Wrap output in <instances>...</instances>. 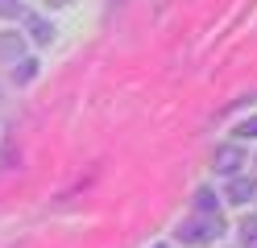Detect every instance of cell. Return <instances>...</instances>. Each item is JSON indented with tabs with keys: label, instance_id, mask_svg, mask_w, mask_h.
Instances as JSON below:
<instances>
[{
	"label": "cell",
	"instance_id": "1",
	"mask_svg": "<svg viewBox=\"0 0 257 248\" xmlns=\"http://www.w3.org/2000/svg\"><path fill=\"white\" fill-rule=\"evenodd\" d=\"M220 236V215L216 211H199L195 219L179 223V240L183 244H212Z\"/></svg>",
	"mask_w": 257,
	"mask_h": 248
},
{
	"label": "cell",
	"instance_id": "3",
	"mask_svg": "<svg viewBox=\"0 0 257 248\" xmlns=\"http://www.w3.org/2000/svg\"><path fill=\"white\" fill-rule=\"evenodd\" d=\"M25 29H29V38H34L38 46H50L54 42V25L42 21V17H25Z\"/></svg>",
	"mask_w": 257,
	"mask_h": 248
},
{
	"label": "cell",
	"instance_id": "6",
	"mask_svg": "<svg viewBox=\"0 0 257 248\" xmlns=\"http://www.w3.org/2000/svg\"><path fill=\"white\" fill-rule=\"evenodd\" d=\"M245 137H249V141L257 137V116H253V120H245V124H236V141H245Z\"/></svg>",
	"mask_w": 257,
	"mask_h": 248
},
{
	"label": "cell",
	"instance_id": "4",
	"mask_svg": "<svg viewBox=\"0 0 257 248\" xmlns=\"http://www.w3.org/2000/svg\"><path fill=\"white\" fill-rule=\"evenodd\" d=\"M253 194H257V182H253V178L232 174V186H228V198H232V203H249Z\"/></svg>",
	"mask_w": 257,
	"mask_h": 248
},
{
	"label": "cell",
	"instance_id": "8",
	"mask_svg": "<svg viewBox=\"0 0 257 248\" xmlns=\"http://www.w3.org/2000/svg\"><path fill=\"white\" fill-rule=\"evenodd\" d=\"M158 248H170V244H158Z\"/></svg>",
	"mask_w": 257,
	"mask_h": 248
},
{
	"label": "cell",
	"instance_id": "2",
	"mask_svg": "<svg viewBox=\"0 0 257 248\" xmlns=\"http://www.w3.org/2000/svg\"><path fill=\"white\" fill-rule=\"evenodd\" d=\"M212 165H216V174H240V165H245V149H240V145H220L216 157H212Z\"/></svg>",
	"mask_w": 257,
	"mask_h": 248
},
{
	"label": "cell",
	"instance_id": "5",
	"mask_svg": "<svg viewBox=\"0 0 257 248\" xmlns=\"http://www.w3.org/2000/svg\"><path fill=\"white\" fill-rule=\"evenodd\" d=\"M236 231H240V244L245 248H257V215H245Z\"/></svg>",
	"mask_w": 257,
	"mask_h": 248
},
{
	"label": "cell",
	"instance_id": "7",
	"mask_svg": "<svg viewBox=\"0 0 257 248\" xmlns=\"http://www.w3.org/2000/svg\"><path fill=\"white\" fill-rule=\"evenodd\" d=\"M34 71H38V66H34V62H25V66H21V71H17V66H13V79H17V83H29V79H34Z\"/></svg>",
	"mask_w": 257,
	"mask_h": 248
}]
</instances>
